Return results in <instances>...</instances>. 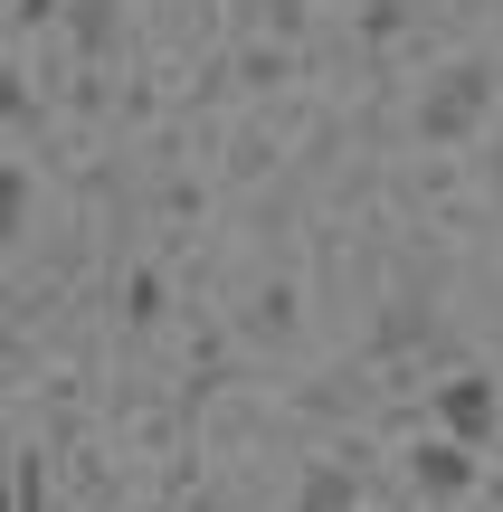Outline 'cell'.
<instances>
[{"mask_svg":"<svg viewBox=\"0 0 503 512\" xmlns=\"http://www.w3.org/2000/svg\"><path fill=\"white\" fill-rule=\"evenodd\" d=\"M10 219H19V171L0 162V228H10Z\"/></svg>","mask_w":503,"mask_h":512,"instance_id":"1","label":"cell"}]
</instances>
